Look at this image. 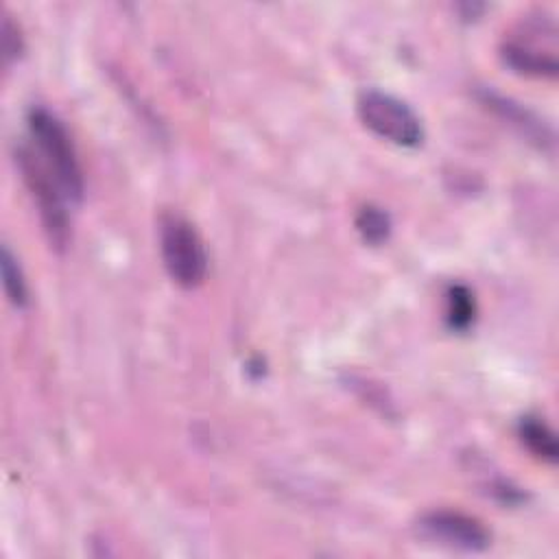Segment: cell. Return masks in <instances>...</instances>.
I'll list each match as a JSON object with an SVG mask.
<instances>
[{"label":"cell","mask_w":559,"mask_h":559,"mask_svg":"<svg viewBox=\"0 0 559 559\" xmlns=\"http://www.w3.org/2000/svg\"><path fill=\"white\" fill-rule=\"evenodd\" d=\"M518 437L522 445L539 461L555 465L559 456V445L552 428L537 415H526L518 421Z\"/></svg>","instance_id":"ba28073f"},{"label":"cell","mask_w":559,"mask_h":559,"mask_svg":"<svg viewBox=\"0 0 559 559\" xmlns=\"http://www.w3.org/2000/svg\"><path fill=\"white\" fill-rule=\"evenodd\" d=\"M0 269H2V284H4V293H7L9 301L15 308H24L28 304L26 277L22 273V266L17 264V258L11 253V249L7 245H2Z\"/></svg>","instance_id":"30bf717a"},{"label":"cell","mask_w":559,"mask_h":559,"mask_svg":"<svg viewBox=\"0 0 559 559\" xmlns=\"http://www.w3.org/2000/svg\"><path fill=\"white\" fill-rule=\"evenodd\" d=\"M476 319V299L465 284H452L445 293V323L450 330L465 332Z\"/></svg>","instance_id":"9c48e42d"},{"label":"cell","mask_w":559,"mask_h":559,"mask_svg":"<svg viewBox=\"0 0 559 559\" xmlns=\"http://www.w3.org/2000/svg\"><path fill=\"white\" fill-rule=\"evenodd\" d=\"M502 61L518 74L555 79L557 63V28L548 17L522 20L500 46Z\"/></svg>","instance_id":"7a4b0ae2"},{"label":"cell","mask_w":559,"mask_h":559,"mask_svg":"<svg viewBox=\"0 0 559 559\" xmlns=\"http://www.w3.org/2000/svg\"><path fill=\"white\" fill-rule=\"evenodd\" d=\"M159 253L168 277L181 288H197L207 273L205 245L194 225L177 212L159 216Z\"/></svg>","instance_id":"277c9868"},{"label":"cell","mask_w":559,"mask_h":559,"mask_svg":"<svg viewBox=\"0 0 559 559\" xmlns=\"http://www.w3.org/2000/svg\"><path fill=\"white\" fill-rule=\"evenodd\" d=\"M28 131L35 140V151L46 168L52 173L68 201H81L85 190L83 168L74 142L63 122L46 107H33L28 111Z\"/></svg>","instance_id":"6da1fadb"},{"label":"cell","mask_w":559,"mask_h":559,"mask_svg":"<svg viewBox=\"0 0 559 559\" xmlns=\"http://www.w3.org/2000/svg\"><path fill=\"white\" fill-rule=\"evenodd\" d=\"M360 122L380 140L395 146L415 148L424 140L419 116L402 98L382 90H362L356 98Z\"/></svg>","instance_id":"5b68a950"},{"label":"cell","mask_w":559,"mask_h":559,"mask_svg":"<svg viewBox=\"0 0 559 559\" xmlns=\"http://www.w3.org/2000/svg\"><path fill=\"white\" fill-rule=\"evenodd\" d=\"M417 528L421 531L424 537L456 550L480 552L491 544V533L485 528V524L461 511H450V509L428 511L419 518Z\"/></svg>","instance_id":"8992f818"},{"label":"cell","mask_w":559,"mask_h":559,"mask_svg":"<svg viewBox=\"0 0 559 559\" xmlns=\"http://www.w3.org/2000/svg\"><path fill=\"white\" fill-rule=\"evenodd\" d=\"M15 166L22 173V179L37 205L39 218L44 223V229L48 234V240L55 249H66L70 240V221L66 212V192L52 177V173L46 168V164L39 159L37 151L28 144H17L13 151Z\"/></svg>","instance_id":"3957f363"},{"label":"cell","mask_w":559,"mask_h":559,"mask_svg":"<svg viewBox=\"0 0 559 559\" xmlns=\"http://www.w3.org/2000/svg\"><path fill=\"white\" fill-rule=\"evenodd\" d=\"M483 103L489 105L496 114H500L507 122H511L515 129H520V133L524 138H528L531 142H535L539 148H544L546 144H552V133L550 129L539 122L531 111H526L522 105L511 103L504 96H498L493 92H485L483 94Z\"/></svg>","instance_id":"52a82bcc"},{"label":"cell","mask_w":559,"mask_h":559,"mask_svg":"<svg viewBox=\"0 0 559 559\" xmlns=\"http://www.w3.org/2000/svg\"><path fill=\"white\" fill-rule=\"evenodd\" d=\"M356 229L369 245H382L391 236V216L376 205H365L356 214Z\"/></svg>","instance_id":"8fae6325"}]
</instances>
